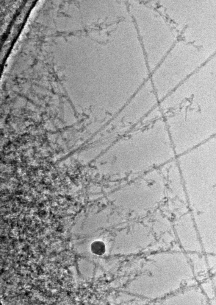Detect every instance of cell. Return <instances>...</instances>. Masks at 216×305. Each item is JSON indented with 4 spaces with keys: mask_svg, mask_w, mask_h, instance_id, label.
I'll list each match as a JSON object with an SVG mask.
<instances>
[{
    "mask_svg": "<svg viewBox=\"0 0 216 305\" xmlns=\"http://www.w3.org/2000/svg\"><path fill=\"white\" fill-rule=\"evenodd\" d=\"M90 249L92 252L94 254L102 256L106 252V247L103 242L96 241L93 242L90 245Z\"/></svg>",
    "mask_w": 216,
    "mask_h": 305,
    "instance_id": "1",
    "label": "cell"
}]
</instances>
